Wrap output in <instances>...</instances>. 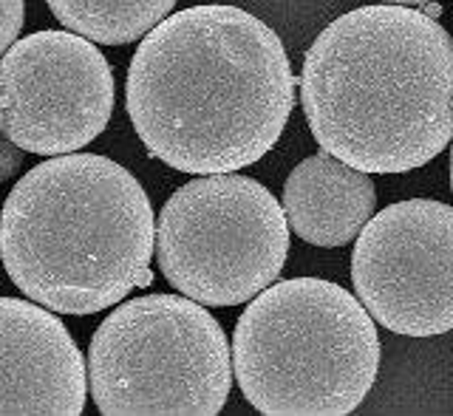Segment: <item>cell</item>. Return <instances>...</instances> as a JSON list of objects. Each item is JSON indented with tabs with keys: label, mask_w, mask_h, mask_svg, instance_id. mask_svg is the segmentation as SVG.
Listing matches in <instances>:
<instances>
[{
	"label": "cell",
	"mask_w": 453,
	"mask_h": 416,
	"mask_svg": "<svg viewBox=\"0 0 453 416\" xmlns=\"http://www.w3.org/2000/svg\"><path fill=\"white\" fill-rule=\"evenodd\" d=\"M287 49L226 4L170 12L139 40L125 108L153 159L190 176L235 173L278 145L295 108Z\"/></svg>",
	"instance_id": "1"
},
{
	"label": "cell",
	"mask_w": 453,
	"mask_h": 416,
	"mask_svg": "<svg viewBox=\"0 0 453 416\" xmlns=\"http://www.w3.org/2000/svg\"><path fill=\"white\" fill-rule=\"evenodd\" d=\"M297 85L320 150L368 176L417 170L453 139V37L417 6L340 14L311 40Z\"/></svg>",
	"instance_id": "2"
},
{
	"label": "cell",
	"mask_w": 453,
	"mask_h": 416,
	"mask_svg": "<svg viewBox=\"0 0 453 416\" xmlns=\"http://www.w3.org/2000/svg\"><path fill=\"white\" fill-rule=\"evenodd\" d=\"M156 215L139 179L99 153H63L14 184L0 261L18 289L60 314H96L153 283Z\"/></svg>",
	"instance_id": "3"
},
{
	"label": "cell",
	"mask_w": 453,
	"mask_h": 416,
	"mask_svg": "<svg viewBox=\"0 0 453 416\" xmlns=\"http://www.w3.org/2000/svg\"><path fill=\"white\" fill-rule=\"evenodd\" d=\"M380 335L340 283L289 278L247 300L233 332V374L266 416H346L374 389Z\"/></svg>",
	"instance_id": "4"
},
{
	"label": "cell",
	"mask_w": 453,
	"mask_h": 416,
	"mask_svg": "<svg viewBox=\"0 0 453 416\" xmlns=\"http://www.w3.org/2000/svg\"><path fill=\"white\" fill-rule=\"evenodd\" d=\"M85 360L91 399L105 416H216L233 389L221 323L184 295L117 304Z\"/></svg>",
	"instance_id": "5"
},
{
	"label": "cell",
	"mask_w": 453,
	"mask_h": 416,
	"mask_svg": "<svg viewBox=\"0 0 453 416\" xmlns=\"http://www.w3.org/2000/svg\"><path fill=\"white\" fill-rule=\"evenodd\" d=\"M153 252L179 295L216 309L241 306L278 281L289 255V224L261 181L210 173L165 202Z\"/></svg>",
	"instance_id": "6"
},
{
	"label": "cell",
	"mask_w": 453,
	"mask_h": 416,
	"mask_svg": "<svg viewBox=\"0 0 453 416\" xmlns=\"http://www.w3.org/2000/svg\"><path fill=\"white\" fill-rule=\"evenodd\" d=\"M113 71L96 42L74 32L18 37L0 57V134L26 153H77L113 113Z\"/></svg>",
	"instance_id": "7"
},
{
	"label": "cell",
	"mask_w": 453,
	"mask_h": 416,
	"mask_svg": "<svg viewBox=\"0 0 453 416\" xmlns=\"http://www.w3.org/2000/svg\"><path fill=\"white\" fill-rule=\"evenodd\" d=\"M354 241V292L380 326L403 337L453 332L450 204L434 198L388 204Z\"/></svg>",
	"instance_id": "8"
},
{
	"label": "cell",
	"mask_w": 453,
	"mask_h": 416,
	"mask_svg": "<svg viewBox=\"0 0 453 416\" xmlns=\"http://www.w3.org/2000/svg\"><path fill=\"white\" fill-rule=\"evenodd\" d=\"M88 371L65 323L35 300L0 297V416H80Z\"/></svg>",
	"instance_id": "9"
},
{
	"label": "cell",
	"mask_w": 453,
	"mask_h": 416,
	"mask_svg": "<svg viewBox=\"0 0 453 416\" xmlns=\"http://www.w3.org/2000/svg\"><path fill=\"white\" fill-rule=\"evenodd\" d=\"M280 207L292 233L311 247H346L377 210V188L368 173L315 153L287 176Z\"/></svg>",
	"instance_id": "10"
},
{
	"label": "cell",
	"mask_w": 453,
	"mask_h": 416,
	"mask_svg": "<svg viewBox=\"0 0 453 416\" xmlns=\"http://www.w3.org/2000/svg\"><path fill=\"white\" fill-rule=\"evenodd\" d=\"M68 32L103 46H127L159 26L176 0H46Z\"/></svg>",
	"instance_id": "11"
},
{
	"label": "cell",
	"mask_w": 453,
	"mask_h": 416,
	"mask_svg": "<svg viewBox=\"0 0 453 416\" xmlns=\"http://www.w3.org/2000/svg\"><path fill=\"white\" fill-rule=\"evenodd\" d=\"M26 20V4L23 0H0V57H4L12 42L20 37Z\"/></svg>",
	"instance_id": "12"
},
{
	"label": "cell",
	"mask_w": 453,
	"mask_h": 416,
	"mask_svg": "<svg viewBox=\"0 0 453 416\" xmlns=\"http://www.w3.org/2000/svg\"><path fill=\"white\" fill-rule=\"evenodd\" d=\"M23 159H26V150L14 145L9 136L0 134V184H6L9 179L20 173Z\"/></svg>",
	"instance_id": "13"
},
{
	"label": "cell",
	"mask_w": 453,
	"mask_h": 416,
	"mask_svg": "<svg viewBox=\"0 0 453 416\" xmlns=\"http://www.w3.org/2000/svg\"><path fill=\"white\" fill-rule=\"evenodd\" d=\"M419 12L425 14V18H434V20H436L439 14H442V6H439L436 0H428V4H422V6H419Z\"/></svg>",
	"instance_id": "14"
},
{
	"label": "cell",
	"mask_w": 453,
	"mask_h": 416,
	"mask_svg": "<svg viewBox=\"0 0 453 416\" xmlns=\"http://www.w3.org/2000/svg\"><path fill=\"white\" fill-rule=\"evenodd\" d=\"M380 4H396V6H422L428 0H380Z\"/></svg>",
	"instance_id": "15"
},
{
	"label": "cell",
	"mask_w": 453,
	"mask_h": 416,
	"mask_svg": "<svg viewBox=\"0 0 453 416\" xmlns=\"http://www.w3.org/2000/svg\"><path fill=\"white\" fill-rule=\"evenodd\" d=\"M453 142V139H450ZM450 190H453V148H450Z\"/></svg>",
	"instance_id": "16"
}]
</instances>
